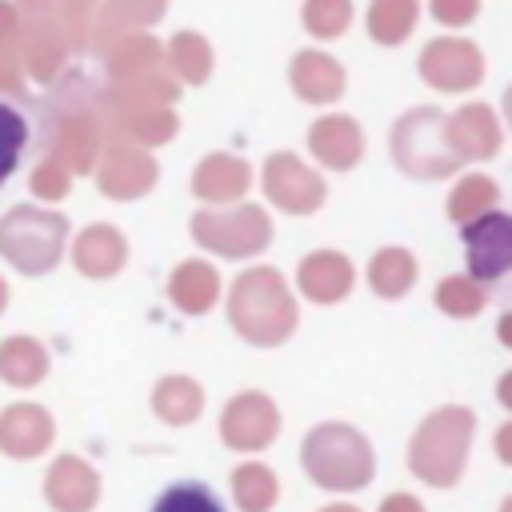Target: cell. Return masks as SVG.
Wrapping results in <instances>:
<instances>
[{
    "label": "cell",
    "instance_id": "ab89813d",
    "mask_svg": "<svg viewBox=\"0 0 512 512\" xmlns=\"http://www.w3.org/2000/svg\"><path fill=\"white\" fill-rule=\"evenodd\" d=\"M0 92H24V68L16 60V48H0Z\"/></svg>",
    "mask_w": 512,
    "mask_h": 512
},
{
    "label": "cell",
    "instance_id": "60d3db41",
    "mask_svg": "<svg viewBox=\"0 0 512 512\" xmlns=\"http://www.w3.org/2000/svg\"><path fill=\"white\" fill-rule=\"evenodd\" d=\"M20 8L12 0H0V48H16V32H20Z\"/></svg>",
    "mask_w": 512,
    "mask_h": 512
},
{
    "label": "cell",
    "instance_id": "1f68e13d",
    "mask_svg": "<svg viewBox=\"0 0 512 512\" xmlns=\"http://www.w3.org/2000/svg\"><path fill=\"white\" fill-rule=\"evenodd\" d=\"M420 20V0H372L368 32L376 44H404Z\"/></svg>",
    "mask_w": 512,
    "mask_h": 512
},
{
    "label": "cell",
    "instance_id": "bcb514c9",
    "mask_svg": "<svg viewBox=\"0 0 512 512\" xmlns=\"http://www.w3.org/2000/svg\"><path fill=\"white\" fill-rule=\"evenodd\" d=\"M8 308V284H4V276H0V312Z\"/></svg>",
    "mask_w": 512,
    "mask_h": 512
},
{
    "label": "cell",
    "instance_id": "4316f807",
    "mask_svg": "<svg viewBox=\"0 0 512 512\" xmlns=\"http://www.w3.org/2000/svg\"><path fill=\"white\" fill-rule=\"evenodd\" d=\"M152 412L164 424H172V428L192 424L204 412V388H200V380H192V376H164L152 388Z\"/></svg>",
    "mask_w": 512,
    "mask_h": 512
},
{
    "label": "cell",
    "instance_id": "ac0fdd59",
    "mask_svg": "<svg viewBox=\"0 0 512 512\" xmlns=\"http://www.w3.org/2000/svg\"><path fill=\"white\" fill-rule=\"evenodd\" d=\"M308 148L324 168L348 172L364 156V132L352 116H324L308 128Z\"/></svg>",
    "mask_w": 512,
    "mask_h": 512
},
{
    "label": "cell",
    "instance_id": "4fadbf2b",
    "mask_svg": "<svg viewBox=\"0 0 512 512\" xmlns=\"http://www.w3.org/2000/svg\"><path fill=\"white\" fill-rule=\"evenodd\" d=\"M44 500L52 512H92L100 500V472L84 456H56L44 472Z\"/></svg>",
    "mask_w": 512,
    "mask_h": 512
},
{
    "label": "cell",
    "instance_id": "7402d4cb",
    "mask_svg": "<svg viewBox=\"0 0 512 512\" xmlns=\"http://www.w3.org/2000/svg\"><path fill=\"white\" fill-rule=\"evenodd\" d=\"M164 12H168V0H104L96 28H92V40H88V52L104 56V48L112 40H120L136 28H152Z\"/></svg>",
    "mask_w": 512,
    "mask_h": 512
},
{
    "label": "cell",
    "instance_id": "3957f363",
    "mask_svg": "<svg viewBox=\"0 0 512 512\" xmlns=\"http://www.w3.org/2000/svg\"><path fill=\"white\" fill-rule=\"evenodd\" d=\"M300 464H304L308 480L328 492H356V488H368L376 476V456H372L368 436L340 420L316 424L304 436Z\"/></svg>",
    "mask_w": 512,
    "mask_h": 512
},
{
    "label": "cell",
    "instance_id": "8d00e7d4",
    "mask_svg": "<svg viewBox=\"0 0 512 512\" xmlns=\"http://www.w3.org/2000/svg\"><path fill=\"white\" fill-rule=\"evenodd\" d=\"M28 120L12 108V104H0V184L16 172L20 164V152L28 148Z\"/></svg>",
    "mask_w": 512,
    "mask_h": 512
},
{
    "label": "cell",
    "instance_id": "8fae6325",
    "mask_svg": "<svg viewBox=\"0 0 512 512\" xmlns=\"http://www.w3.org/2000/svg\"><path fill=\"white\" fill-rule=\"evenodd\" d=\"M96 184L108 200H140L152 192L160 168L144 148L120 144V140H104L100 160H96Z\"/></svg>",
    "mask_w": 512,
    "mask_h": 512
},
{
    "label": "cell",
    "instance_id": "6da1fadb",
    "mask_svg": "<svg viewBox=\"0 0 512 512\" xmlns=\"http://www.w3.org/2000/svg\"><path fill=\"white\" fill-rule=\"evenodd\" d=\"M228 320L232 328L256 344V348H276L284 344L292 332H296V300L288 292V280L268 268V264H256L248 272H240L232 280V292H228Z\"/></svg>",
    "mask_w": 512,
    "mask_h": 512
},
{
    "label": "cell",
    "instance_id": "f546056e",
    "mask_svg": "<svg viewBox=\"0 0 512 512\" xmlns=\"http://www.w3.org/2000/svg\"><path fill=\"white\" fill-rule=\"evenodd\" d=\"M416 256L408 248H380L368 264V284L376 296L384 300H400L412 284H416Z\"/></svg>",
    "mask_w": 512,
    "mask_h": 512
},
{
    "label": "cell",
    "instance_id": "5bb4252c",
    "mask_svg": "<svg viewBox=\"0 0 512 512\" xmlns=\"http://www.w3.org/2000/svg\"><path fill=\"white\" fill-rule=\"evenodd\" d=\"M64 52H68V44H64V36H60V28H56L52 16H24L20 20L16 60H20V68L32 80L52 84L60 76V68H64Z\"/></svg>",
    "mask_w": 512,
    "mask_h": 512
},
{
    "label": "cell",
    "instance_id": "e575fe53",
    "mask_svg": "<svg viewBox=\"0 0 512 512\" xmlns=\"http://www.w3.org/2000/svg\"><path fill=\"white\" fill-rule=\"evenodd\" d=\"M152 512H224V500L200 480H180L152 500Z\"/></svg>",
    "mask_w": 512,
    "mask_h": 512
},
{
    "label": "cell",
    "instance_id": "9a60e30c",
    "mask_svg": "<svg viewBox=\"0 0 512 512\" xmlns=\"http://www.w3.org/2000/svg\"><path fill=\"white\" fill-rule=\"evenodd\" d=\"M52 436H56V424L48 416V408L40 404H8L0 412V452L12 456V460H36L52 448Z\"/></svg>",
    "mask_w": 512,
    "mask_h": 512
},
{
    "label": "cell",
    "instance_id": "7bdbcfd3",
    "mask_svg": "<svg viewBox=\"0 0 512 512\" xmlns=\"http://www.w3.org/2000/svg\"><path fill=\"white\" fill-rule=\"evenodd\" d=\"M16 8H20V16H52L56 0H16Z\"/></svg>",
    "mask_w": 512,
    "mask_h": 512
},
{
    "label": "cell",
    "instance_id": "f1b7e54d",
    "mask_svg": "<svg viewBox=\"0 0 512 512\" xmlns=\"http://www.w3.org/2000/svg\"><path fill=\"white\" fill-rule=\"evenodd\" d=\"M232 500L240 512H272L280 500V480L268 464L248 460L232 468Z\"/></svg>",
    "mask_w": 512,
    "mask_h": 512
},
{
    "label": "cell",
    "instance_id": "cb8c5ba5",
    "mask_svg": "<svg viewBox=\"0 0 512 512\" xmlns=\"http://www.w3.org/2000/svg\"><path fill=\"white\" fill-rule=\"evenodd\" d=\"M160 68H164V48L148 32H128V36H120V40H112L104 48L108 84L136 80V76H148V72H160Z\"/></svg>",
    "mask_w": 512,
    "mask_h": 512
},
{
    "label": "cell",
    "instance_id": "7c38bea8",
    "mask_svg": "<svg viewBox=\"0 0 512 512\" xmlns=\"http://www.w3.org/2000/svg\"><path fill=\"white\" fill-rule=\"evenodd\" d=\"M464 252H468V276L488 288L512 268V220L504 212H488L464 224Z\"/></svg>",
    "mask_w": 512,
    "mask_h": 512
},
{
    "label": "cell",
    "instance_id": "74e56055",
    "mask_svg": "<svg viewBox=\"0 0 512 512\" xmlns=\"http://www.w3.org/2000/svg\"><path fill=\"white\" fill-rule=\"evenodd\" d=\"M28 188H32V196H40V200H64V196L72 192V176H68V168H64L56 156H44V160L32 168Z\"/></svg>",
    "mask_w": 512,
    "mask_h": 512
},
{
    "label": "cell",
    "instance_id": "b9f144b4",
    "mask_svg": "<svg viewBox=\"0 0 512 512\" xmlns=\"http://www.w3.org/2000/svg\"><path fill=\"white\" fill-rule=\"evenodd\" d=\"M376 512H424V504L412 496V492H392V496H384L380 500V508Z\"/></svg>",
    "mask_w": 512,
    "mask_h": 512
},
{
    "label": "cell",
    "instance_id": "9c48e42d",
    "mask_svg": "<svg viewBox=\"0 0 512 512\" xmlns=\"http://www.w3.org/2000/svg\"><path fill=\"white\" fill-rule=\"evenodd\" d=\"M280 432V412L264 392H236L220 412V440L232 452H264Z\"/></svg>",
    "mask_w": 512,
    "mask_h": 512
},
{
    "label": "cell",
    "instance_id": "d6a6232c",
    "mask_svg": "<svg viewBox=\"0 0 512 512\" xmlns=\"http://www.w3.org/2000/svg\"><path fill=\"white\" fill-rule=\"evenodd\" d=\"M100 4L104 0H56L52 20H56V28H60V36H64V44L72 52H88V40H92Z\"/></svg>",
    "mask_w": 512,
    "mask_h": 512
},
{
    "label": "cell",
    "instance_id": "836d02e7",
    "mask_svg": "<svg viewBox=\"0 0 512 512\" xmlns=\"http://www.w3.org/2000/svg\"><path fill=\"white\" fill-rule=\"evenodd\" d=\"M484 304H488V288L476 284L472 276H444L436 284V308L448 312V316H456V320L476 316Z\"/></svg>",
    "mask_w": 512,
    "mask_h": 512
},
{
    "label": "cell",
    "instance_id": "83f0119b",
    "mask_svg": "<svg viewBox=\"0 0 512 512\" xmlns=\"http://www.w3.org/2000/svg\"><path fill=\"white\" fill-rule=\"evenodd\" d=\"M164 68L176 84H204L212 76V44L200 32H176L164 48Z\"/></svg>",
    "mask_w": 512,
    "mask_h": 512
},
{
    "label": "cell",
    "instance_id": "277c9868",
    "mask_svg": "<svg viewBox=\"0 0 512 512\" xmlns=\"http://www.w3.org/2000/svg\"><path fill=\"white\" fill-rule=\"evenodd\" d=\"M64 240H68V220L52 208L16 204L0 216V256L24 276L52 272L64 256Z\"/></svg>",
    "mask_w": 512,
    "mask_h": 512
},
{
    "label": "cell",
    "instance_id": "d590c367",
    "mask_svg": "<svg viewBox=\"0 0 512 512\" xmlns=\"http://www.w3.org/2000/svg\"><path fill=\"white\" fill-rule=\"evenodd\" d=\"M304 28L320 40H336L352 24V0H304Z\"/></svg>",
    "mask_w": 512,
    "mask_h": 512
},
{
    "label": "cell",
    "instance_id": "d6986e66",
    "mask_svg": "<svg viewBox=\"0 0 512 512\" xmlns=\"http://www.w3.org/2000/svg\"><path fill=\"white\" fill-rule=\"evenodd\" d=\"M72 264L84 276H92V280L116 276L128 264V240H124V232L112 228V224H88L76 236V244H72Z\"/></svg>",
    "mask_w": 512,
    "mask_h": 512
},
{
    "label": "cell",
    "instance_id": "30bf717a",
    "mask_svg": "<svg viewBox=\"0 0 512 512\" xmlns=\"http://www.w3.org/2000/svg\"><path fill=\"white\" fill-rule=\"evenodd\" d=\"M264 196H268L276 208L292 212V216H308V212H316V208L324 204L328 188H324L320 172H312L300 156H292V152H272V156L264 160Z\"/></svg>",
    "mask_w": 512,
    "mask_h": 512
},
{
    "label": "cell",
    "instance_id": "e0dca14e",
    "mask_svg": "<svg viewBox=\"0 0 512 512\" xmlns=\"http://www.w3.org/2000/svg\"><path fill=\"white\" fill-rule=\"evenodd\" d=\"M356 284V268L344 252H332V248H320V252H308L296 268V288L312 300V304H340Z\"/></svg>",
    "mask_w": 512,
    "mask_h": 512
},
{
    "label": "cell",
    "instance_id": "44dd1931",
    "mask_svg": "<svg viewBox=\"0 0 512 512\" xmlns=\"http://www.w3.org/2000/svg\"><path fill=\"white\" fill-rule=\"evenodd\" d=\"M252 184V168L232 152H212L192 172V196L208 204H236Z\"/></svg>",
    "mask_w": 512,
    "mask_h": 512
},
{
    "label": "cell",
    "instance_id": "52a82bcc",
    "mask_svg": "<svg viewBox=\"0 0 512 512\" xmlns=\"http://www.w3.org/2000/svg\"><path fill=\"white\" fill-rule=\"evenodd\" d=\"M104 148V132H100V116H96V96L92 100H68V108L56 116L52 124V152L68 176H84L96 168Z\"/></svg>",
    "mask_w": 512,
    "mask_h": 512
},
{
    "label": "cell",
    "instance_id": "ba28073f",
    "mask_svg": "<svg viewBox=\"0 0 512 512\" xmlns=\"http://www.w3.org/2000/svg\"><path fill=\"white\" fill-rule=\"evenodd\" d=\"M420 76L436 92H468L484 80V56L464 36H436L420 52Z\"/></svg>",
    "mask_w": 512,
    "mask_h": 512
},
{
    "label": "cell",
    "instance_id": "4dcf8cb0",
    "mask_svg": "<svg viewBox=\"0 0 512 512\" xmlns=\"http://www.w3.org/2000/svg\"><path fill=\"white\" fill-rule=\"evenodd\" d=\"M496 204H500V188H496L492 176H480V172L464 176V180L448 192V216H452L456 224H472V220L496 212Z\"/></svg>",
    "mask_w": 512,
    "mask_h": 512
},
{
    "label": "cell",
    "instance_id": "d4e9b609",
    "mask_svg": "<svg viewBox=\"0 0 512 512\" xmlns=\"http://www.w3.org/2000/svg\"><path fill=\"white\" fill-rule=\"evenodd\" d=\"M168 300L184 316H204L220 300V272L208 260H184L168 276Z\"/></svg>",
    "mask_w": 512,
    "mask_h": 512
},
{
    "label": "cell",
    "instance_id": "ffe728a7",
    "mask_svg": "<svg viewBox=\"0 0 512 512\" xmlns=\"http://www.w3.org/2000/svg\"><path fill=\"white\" fill-rule=\"evenodd\" d=\"M180 96V84L168 76V68L136 76V80H120V84H104L96 104L108 112H136V108H172Z\"/></svg>",
    "mask_w": 512,
    "mask_h": 512
},
{
    "label": "cell",
    "instance_id": "ee69618b",
    "mask_svg": "<svg viewBox=\"0 0 512 512\" xmlns=\"http://www.w3.org/2000/svg\"><path fill=\"white\" fill-rule=\"evenodd\" d=\"M508 432H512V428L504 424V428H500V436H496V444H500V460H512V448H508Z\"/></svg>",
    "mask_w": 512,
    "mask_h": 512
},
{
    "label": "cell",
    "instance_id": "f35d334b",
    "mask_svg": "<svg viewBox=\"0 0 512 512\" xmlns=\"http://www.w3.org/2000/svg\"><path fill=\"white\" fill-rule=\"evenodd\" d=\"M476 12H480V0H432V16H436L440 24H448V28L472 24Z\"/></svg>",
    "mask_w": 512,
    "mask_h": 512
},
{
    "label": "cell",
    "instance_id": "603a6c76",
    "mask_svg": "<svg viewBox=\"0 0 512 512\" xmlns=\"http://www.w3.org/2000/svg\"><path fill=\"white\" fill-rule=\"evenodd\" d=\"M288 76H292L296 96L308 104H332L344 96V68L328 52H316V48L296 52Z\"/></svg>",
    "mask_w": 512,
    "mask_h": 512
},
{
    "label": "cell",
    "instance_id": "8992f818",
    "mask_svg": "<svg viewBox=\"0 0 512 512\" xmlns=\"http://www.w3.org/2000/svg\"><path fill=\"white\" fill-rule=\"evenodd\" d=\"M192 240L224 260H244L268 248L272 220L260 204H232V208H204L188 220Z\"/></svg>",
    "mask_w": 512,
    "mask_h": 512
},
{
    "label": "cell",
    "instance_id": "f6af8a7d",
    "mask_svg": "<svg viewBox=\"0 0 512 512\" xmlns=\"http://www.w3.org/2000/svg\"><path fill=\"white\" fill-rule=\"evenodd\" d=\"M320 512H360L356 504H328V508H320Z\"/></svg>",
    "mask_w": 512,
    "mask_h": 512
},
{
    "label": "cell",
    "instance_id": "484cf974",
    "mask_svg": "<svg viewBox=\"0 0 512 512\" xmlns=\"http://www.w3.org/2000/svg\"><path fill=\"white\" fill-rule=\"evenodd\" d=\"M48 376V348L32 336L0 340V380L12 388H32Z\"/></svg>",
    "mask_w": 512,
    "mask_h": 512
},
{
    "label": "cell",
    "instance_id": "2e32d148",
    "mask_svg": "<svg viewBox=\"0 0 512 512\" xmlns=\"http://www.w3.org/2000/svg\"><path fill=\"white\" fill-rule=\"evenodd\" d=\"M444 140L460 164L492 160L500 152V120L488 104H464L444 120Z\"/></svg>",
    "mask_w": 512,
    "mask_h": 512
},
{
    "label": "cell",
    "instance_id": "5b68a950",
    "mask_svg": "<svg viewBox=\"0 0 512 512\" xmlns=\"http://www.w3.org/2000/svg\"><path fill=\"white\" fill-rule=\"evenodd\" d=\"M444 112L424 104V108H412L396 120L392 128V160L404 176H416V180H444L448 172L460 168V160L452 156L448 140H444Z\"/></svg>",
    "mask_w": 512,
    "mask_h": 512
},
{
    "label": "cell",
    "instance_id": "7a4b0ae2",
    "mask_svg": "<svg viewBox=\"0 0 512 512\" xmlns=\"http://www.w3.org/2000/svg\"><path fill=\"white\" fill-rule=\"evenodd\" d=\"M472 432L476 416L464 404H444L432 416H424V424L408 440V468L416 472V480L432 488H452L468 468Z\"/></svg>",
    "mask_w": 512,
    "mask_h": 512
}]
</instances>
